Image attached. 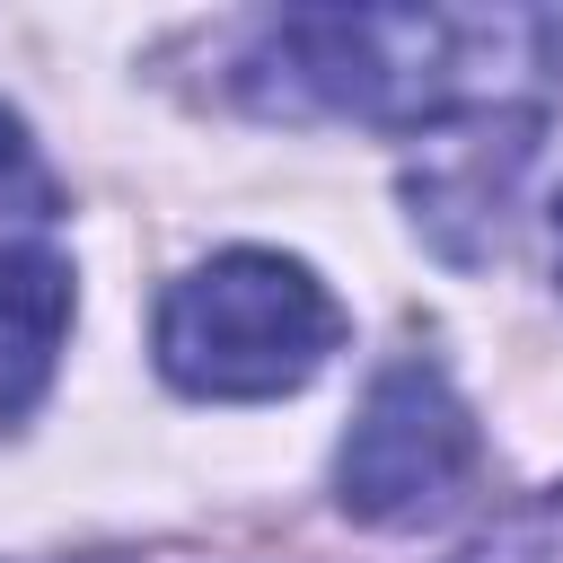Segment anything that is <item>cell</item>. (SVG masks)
Listing matches in <instances>:
<instances>
[{
    "label": "cell",
    "mask_w": 563,
    "mask_h": 563,
    "mask_svg": "<svg viewBox=\"0 0 563 563\" xmlns=\"http://www.w3.org/2000/svg\"><path fill=\"white\" fill-rule=\"evenodd\" d=\"M563 88V9H290L238 53L255 114H325L369 132H457L537 114Z\"/></svg>",
    "instance_id": "6da1fadb"
},
{
    "label": "cell",
    "mask_w": 563,
    "mask_h": 563,
    "mask_svg": "<svg viewBox=\"0 0 563 563\" xmlns=\"http://www.w3.org/2000/svg\"><path fill=\"white\" fill-rule=\"evenodd\" d=\"M150 352L167 387L202 405H264L299 396L343 352V299L317 282V264L282 246H229L167 282Z\"/></svg>",
    "instance_id": "7a4b0ae2"
},
{
    "label": "cell",
    "mask_w": 563,
    "mask_h": 563,
    "mask_svg": "<svg viewBox=\"0 0 563 563\" xmlns=\"http://www.w3.org/2000/svg\"><path fill=\"white\" fill-rule=\"evenodd\" d=\"M484 440L440 361H387L334 449V510L361 528H431L475 493Z\"/></svg>",
    "instance_id": "3957f363"
},
{
    "label": "cell",
    "mask_w": 563,
    "mask_h": 563,
    "mask_svg": "<svg viewBox=\"0 0 563 563\" xmlns=\"http://www.w3.org/2000/svg\"><path fill=\"white\" fill-rule=\"evenodd\" d=\"M79 273L53 246H0V422H26L62 369Z\"/></svg>",
    "instance_id": "277c9868"
},
{
    "label": "cell",
    "mask_w": 563,
    "mask_h": 563,
    "mask_svg": "<svg viewBox=\"0 0 563 563\" xmlns=\"http://www.w3.org/2000/svg\"><path fill=\"white\" fill-rule=\"evenodd\" d=\"M449 563H563V484H545L537 501H519L493 528H475Z\"/></svg>",
    "instance_id": "5b68a950"
},
{
    "label": "cell",
    "mask_w": 563,
    "mask_h": 563,
    "mask_svg": "<svg viewBox=\"0 0 563 563\" xmlns=\"http://www.w3.org/2000/svg\"><path fill=\"white\" fill-rule=\"evenodd\" d=\"M44 211H53V176L26 141V123L0 106V220H44Z\"/></svg>",
    "instance_id": "8992f818"
},
{
    "label": "cell",
    "mask_w": 563,
    "mask_h": 563,
    "mask_svg": "<svg viewBox=\"0 0 563 563\" xmlns=\"http://www.w3.org/2000/svg\"><path fill=\"white\" fill-rule=\"evenodd\" d=\"M545 229H554V282H563V194H554V211H545Z\"/></svg>",
    "instance_id": "52a82bcc"
}]
</instances>
